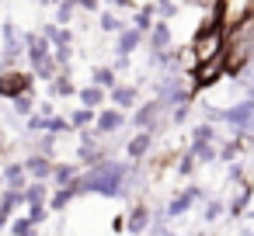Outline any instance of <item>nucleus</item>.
Returning <instances> with one entry per match:
<instances>
[{"mask_svg":"<svg viewBox=\"0 0 254 236\" xmlns=\"http://www.w3.org/2000/svg\"><path fill=\"white\" fill-rule=\"evenodd\" d=\"M21 87H25V77H18V73H14V77H4V80H0V91H4V94H18Z\"/></svg>","mask_w":254,"mask_h":236,"instance_id":"f257e3e1","label":"nucleus"}]
</instances>
